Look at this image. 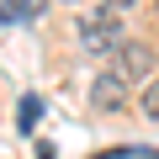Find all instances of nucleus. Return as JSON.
I'll return each mask as SVG.
<instances>
[{
  "mask_svg": "<svg viewBox=\"0 0 159 159\" xmlns=\"http://www.w3.org/2000/svg\"><path fill=\"white\" fill-rule=\"evenodd\" d=\"M127 90H133V80L111 64V69H101V74H96V85H90V106H96V111H122V106L133 101Z\"/></svg>",
  "mask_w": 159,
  "mask_h": 159,
  "instance_id": "1",
  "label": "nucleus"
},
{
  "mask_svg": "<svg viewBox=\"0 0 159 159\" xmlns=\"http://www.w3.org/2000/svg\"><path fill=\"white\" fill-rule=\"evenodd\" d=\"M43 6H48V0H6V6H0V21H37L43 16Z\"/></svg>",
  "mask_w": 159,
  "mask_h": 159,
  "instance_id": "4",
  "label": "nucleus"
},
{
  "mask_svg": "<svg viewBox=\"0 0 159 159\" xmlns=\"http://www.w3.org/2000/svg\"><path fill=\"white\" fill-rule=\"evenodd\" d=\"M117 69L138 85L143 74H154V48H143V43H122V48H117Z\"/></svg>",
  "mask_w": 159,
  "mask_h": 159,
  "instance_id": "3",
  "label": "nucleus"
},
{
  "mask_svg": "<svg viewBox=\"0 0 159 159\" xmlns=\"http://www.w3.org/2000/svg\"><path fill=\"white\" fill-rule=\"evenodd\" d=\"M64 6H74V0H64Z\"/></svg>",
  "mask_w": 159,
  "mask_h": 159,
  "instance_id": "8",
  "label": "nucleus"
},
{
  "mask_svg": "<svg viewBox=\"0 0 159 159\" xmlns=\"http://www.w3.org/2000/svg\"><path fill=\"white\" fill-rule=\"evenodd\" d=\"M127 6H138V0H106V11H127Z\"/></svg>",
  "mask_w": 159,
  "mask_h": 159,
  "instance_id": "7",
  "label": "nucleus"
},
{
  "mask_svg": "<svg viewBox=\"0 0 159 159\" xmlns=\"http://www.w3.org/2000/svg\"><path fill=\"white\" fill-rule=\"evenodd\" d=\"M127 37H122V27L111 21V16H85L80 21V48L85 53H117Z\"/></svg>",
  "mask_w": 159,
  "mask_h": 159,
  "instance_id": "2",
  "label": "nucleus"
},
{
  "mask_svg": "<svg viewBox=\"0 0 159 159\" xmlns=\"http://www.w3.org/2000/svg\"><path fill=\"white\" fill-rule=\"evenodd\" d=\"M138 106H143V117H154V122H159V80H154V85L138 96Z\"/></svg>",
  "mask_w": 159,
  "mask_h": 159,
  "instance_id": "6",
  "label": "nucleus"
},
{
  "mask_svg": "<svg viewBox=\"0 0 159 159\" xmlns=\"http://www.w3.org/2000/svg\"><path fill=\"white\" fill-rule=\"evenodd\" d=\"M37 117H43V101H37V96H21V133H32Z\"/></svg>",
  "mask_w": 159,
  "mask_h": 159,
  "instance_id": "5",
  "label": "nucleus"
}]
</instances>
